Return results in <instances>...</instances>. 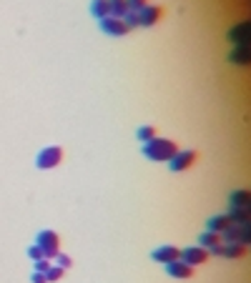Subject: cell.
I'll use <instances>...</instances> for the list:
<instances>
[{
	"mask_svg": "<svg viewBox=\"0 0 251 283\" xmlns=\"http://www.w3.org/2000/svg\"><path fill=\"white\" fill-rule=\"evenodd\" d=\"M229 60H231L234 65H251V46H244V48L231 50Z\"/></svg>",
	"mask_w": 251,
	"mask_h": 283,
	"instance_id": "cell-14",
	"label": "cell"
},
{
	"mask_svg": "<svg viewBox=\"0 0 251 283\" xmlns=\"http://www.w3.org/2000/svg\"><path fill=\"white\" fill-rule=\"evenodd\" d=\"M63 268H58V266H51L48 271H46V278H48V283H56V281H61L63 278Z\"/></svg>",
	"mask_w": 251,
	"mask_h": 283,
	"instance_id": "cell-22",
	"label": "cell"
},
{
	"mask_svg": "<svg viewBox=\"0 0 251 283\" xmlns=\"http://www.w3.org/2000/svg\"><path fill=\"white\" fill-rule=\"evenodd\" d=\"M138 18H141V28H153V25L163 18V8H158V5H146V8L138 13Z\"/></svg>",
	"mask_w": 251,
	"mask_h": 283,
	"instance_id": "cell-10",
	"label": "cell"
},
{
	"mask_svg": "<svg viewBox=\"0 0 251 283\" xmlns=\"http://www.w3.org/2000/svg\"><path fill=\"white\" fill-rule=\"evenodd\" d=\"M196 160H198V153H196V150H179V153L169 160V168H171L174 173H181V171H188Z\"/></svg>",
	"mask_w": 251,
	"mask_h": 283,
	"instance_id": "cell-5",
	"label": "cell"
},
{
	"mask_svg": "<svg viewBox=\"0 0 251 283\" xmlns=\"http://www.w3.org/2000/svg\"><path fill=\"white\" fill-rule=\"evenodd\" d=\"M30 281H33V283H48V278H46V273H38V271L33 273V278H30Z\"/></svg>",
	"mask_w": 251,
	"mask_h": 283,
	"instance_id": "cell-26",
	"label": "cell"
},
{
	"mask_svg": "<svg viewBox=\"0 0 251 283\" xmlns=\"http://www.w3.org/2000/svg\"><path fill=\"white\" fill-rule=\"evenodd\" d=\"M98 25H101V30H103L106 35H111V38H123V35H128V30H131L128 25H126V20L113 18V15L98 20Z\"/></svg>",
	"mask_w": 251,
	"mask_h": 283,
	"instance_id": "cell-6",
	"label": "cell"
},
{
	"mask_svg": "<svg viewBox=\"0 0 251 283\" xmlns=\"http://www.w3.org/2000/svg\"><path fill=\"white\" fill-rule=\"evenodd\" d=\"M61 163H63V148H61V145H48V148L40 150L38 158H35V166H38L40 171L58 168Z\"/></svg>",
	"mask_w": 251,
	"mask_h": 283,
	"instance_id": "cell-4",
	"label": "cell"
},
{
	"mask_svg": "<svg viewBox=\"0 0 251 283\" xmlns=\"http://www.w3.org/2000/svg\"><path fill=\"white\" fill-rule=\"evenodd\" d=\"M229 226H231V218H229L226 213H221V216H211V218L206 221V231H214V233H224Z\"/></svg>",
	"mask_w": 251,
	"mask_h": 283,
	"instance_id": "cell-12",
	"label": "cell"
},
{
	"mask_svg": "<svg viewBox=\"0 0 251 283\" xmlns=\"http://www.w3.org/2000/svg\"><path fill=\"white\" fill-rule=\"evenodd\" d=\"M244 256H246V246H241V243H224V258L236 261V258H244Z\"/></svg>",
	"mask_w": 251,
	"mask_h": 283,
	"instance_id": "cell-17",
	"label": "cell"
},
{
	"mask_svg": "<svg viewBox=\"0 0 251 283\" xmlns=\"http://www.w3.org/2000/svg\"><path fill=\"white\" fill-rule=\"evenodd\" d=\"M91 15L96 20H103L111 15V5H108V0H91Z\"/></svg>",
	"mask_w": 251,
	"mask_h": 283,
	"instance_id": "cell-15",
	"label": "cell"
},
{
	"mask_svg": "<svg viewBox=\"0 0 251 283\" xmlns=\"http://www.w3.org/2000/svg\"><path fill=\"white\" fill-rule=\"evenodd\" d=\"M51 266H53V263H51L48 258H40V261H35V271H38V273H46Z\"/></svg>",
	"mask_w": 251,
	"mask_h": 283,
	"instance_id": "cell-25",
	"label": "cell"
},
{
	"mask_svg": "<svg viewBox=\"0 0 251 283\" xmlns=\"http://www.w3.org/2000/svg\"><path fill=\"white\" fill-rule=\"evenodd\" d=\"M208 258H211V256H208V251H206L203 246H191V248H184V251H181V258H179V261H184V263H188L191 268H196V266H203Z\"/></svg>",
	"mask_w": 251,
	"mask_h": 283,
	"instance_id": "cell-8",
	"label": "cell"
},
{
	"mask_svg": "<svg viewBox=\"0 0 251 283\" xmlns=\"http://www.w3.org/2000/svg\"><path fill=\"white\" fill-rule=\"evenodd\" d=\"M53 261H56V266H58V268H63V271H68V268L73 266V258H70L68 253H58Z\"/></svg>",
	"mask_w": 251,
	"mask_h": 283,
	"instance_id": "cell-21",
	"label": "cell"
},
{
	"mask_svg": "<svg viewBox=\"0 0 251 283\" xmlns=\"http://www.w3.org/2000/svg\"><path fill=\"white\" fill-rule=\"evenodd\" d=\"M166 273H169L171 278L184 281V278H191L193 276V268L188 263H184V261H174V263H166Z\"/></svg>",
	"mask_w": 251,
	"mask_h": 283,
	"instance_id": "cell-11",
	"label": "cell"
},
{
	"mask_svg": "<svg viewBox=\"0 0 251 283\" xmlns=\"http://www.w3.org/2000/svg\"><path fill=\"white\" fill-rule=\"evenodd\" d=\"M208 256H224V243L214 246V248H208Z\"/></svg>",
	"mask_w": 251,
	"mask_h": 283,
	"instance_id": "cell-27",
	"label": "cell"
},
{
	"mask_svg": "<svg viewBox=\"0 0 251 283\" xmlns=\"http://www.w3.org/2000/svg\"><path fill=\"white\" fill-rule=\"evenodd\" d=\"M35 246H40V251H43V256L48 261H53L58 253H61V236L56 231H40L35 236Z\"/></svg>",
	"mask_w": 251,
	"mask_h": 283,
	"instance_id": "cell-3",
	"label": "cell"
},
{
	"mask_svg": "<svg viewBox=\"0 0 251 283\" xmlns=\"http://www.w3.org/2000/svg\"><path fill=\"white\" fill-rule=\"evenodd\" d=\"M151 258H153L156 263H163V266H166V263H174V261L181 258V248L166 243V246H158V248L151 253Z\"/></svg>",
	"mask_w": 251,
	"mask_h": 283,
	"instance_id": "cell-9",
	"label": "cell"
},
{
	"mask_svg": "<svg viewBox=\"0 0 251 283\" xmlns=\"http://www.w3.org/2000/svg\"><path fill=\"white\" fill-rule=\"evenodd\" d=\"M136 138H138L141 143H148V141L156 138V128H153V126H141V128L136 131Z\"/></svg>",
	"mask_w": 251,
	"mask_h": 283,
	"instance_id": "cell-20",
	"label": "cell"
},
{
	"mask_svg": "<svg viewBox=\"0 0 251 283\" xmlns=\"http://www.w3.org/2000/svg\"><path fill=\"white\" fill-rule=\"evenodd\" d=\"M221 240L224 243H251V218L244 221V223H231L224 233H221Z\"/></svg>",
	"mask_w": 251,
	"mask_h": 283,
	"instance_id": "cell-2",
	"label": "cell"
},
{
	"mask_svg": "<svg viewBox=\"0 0 251 283\" xmlns=\"http://www.w3.org/2000/svg\"><path fill=\"white\" fill-rule=\"evenodd\" d=\"M229 40H231L236 48L251 46V20H244V23L234 25V28L229 30Z\"/></svg>",
	"mask_w": 251,
	"mask_h": 283,
	"instance_id": "cell-7",
	"label": "cell"
},
{
	"mask_svg": "<svg viewBox=\"0 0 251 283\" xmlns=\"http://www.w3.org/2000/svg\"><path fill=\"white\" fill-rule=\"evenodd\" d=\"M108 5H111V15L113 18H126L128 15V5H126V0H108Z\"/></svg>",
	"mask_w": 251,
	"mask_h": 283,
	"instance_id": "cell-18",
	"label": "cell"
},
{
	"mask_svg": "<svg viewBox=\"0 0 251 283\" xmlns=\"http://www.w3.org/2000/svg\"><path fill=\"white\" fill-rule=\"evenodd\" d=\"M226 216L231 218V223H244V221H249V218H251L249 208H231Z\"/></svg>",
	"mask_w": 251,
	"mask_h": 283,
	"instance_id": "cell-19",
	"label": "cell"
},
{
	"mask_svg": "<svg viewBox=\"0 0 251 283\" xmlns=\"http://www.w3.org/2000/svg\"><path fill=\"white\" fill-rule=\"evenodd\" d=\"M28 258H30V261H40V258H46V256H43V251H40V246L33 243V246L28 248Z\"/></svg>",
	"mask_w": 251,
	"mask_h": 283,
	"instance_id": "cell-24",
	"label": "cell"
},
{
	"mask_svg": "<svg viewBox=\"0 0 251 283\" xmlns=\"http://www.w3.org/2000/svg\"><path fill=\"white\" fill-rule=\"evenodd\" d=\"M229 206L231 208H249L251 206V190H234L229 195Z\"/></svg>",
	"mask_w": 251,
	"mask_h": 283,
	"instance_id": "cell-13",
	"label": "cell"
},
{
	"mask_svg": "<svg viewBox=\"0 0 251 283\" xmlns=\"http://www.w3.org/2000/svg\"><path fill=\"white\" fill-rule=\"evenodd\" d=\"M141 153L148 160H153V163H169V160L179 153V143L171 141V138H158L156 136L153 141H148V143L141 145Z\"/></svg>",
	"mask_w": 251,
	"mask_h": 283,
	"instance_id": "cell-1",
	"label": "cell"
},
{
	"mask_svg": "<svg viewBox=\"0 0 251 283\" xmlns=\"http://www.w3.org/2000/svg\"><path fill=\"white\" fill-rule=\"evenodd\" d=\"M126 5H128L131 13H141V10L148 5V0H126Z\"/></svg>",
	"mask_w": 251,
	"mask_h": 283,
	"instance_id": "cell-23",
	"label": "cell"
},
{
	"mask_svg": "<svg viewBox=\"0 0 251 283\" xmlns=\"http://www.w3.org/2000/svg\"><path fill=\"white\" fill-rule=\"evenodd\" d=\"M198 243L208 251V248H214V246H219V243H224L221 240V233H214V231H203L201 236H198Z\"/></svg>",
	"mask_w": 251,
	"mask_h": 283,
	"instance_id": "cell-16",
	"label": "cell"
},
{
	"mask_svg": "<svg viewBox=\"0 0 251 283\" xmlns=\"http://www.w3.org/2000/svg\"><path fill=\"white\" fill-rule=\"evenodd\" d=\"M249 213H251V206H249Z\"/></svg>",
	"mask_w": 251,
	"mask_h": 283,
	"instance_id": "cell-28",
	"label": "cell"
}]
</instances>
